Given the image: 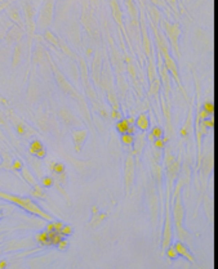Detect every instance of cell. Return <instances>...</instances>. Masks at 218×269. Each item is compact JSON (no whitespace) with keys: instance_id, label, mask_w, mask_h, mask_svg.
<instances>
[{"instance_id":"6da1fadb","label":"cell","mask_w":218,"mask_h":269,"mask_svg":"<svg viewBox=\"0 0 218 269\" xmlns=\"http://www.w3.org/2000/svg\"><path fill=\"white\" fill-rule=\"evenodd\" d=\"M146 202L150 213V220L152 227V234H154L155 242L160 241V219H161V200L159 191L156 188V183L149 175L146 179Z\"/></svg>"},{"instance_id":"7a4b0ae2","label":"cell","mask_w":218,"mask_h":269,"mask_svg":"<svg viewBox=\"0 0 218 269\" xmlns=\"http://www.w3.org/2000/svg\"><path fill=\"white\" fill-rule=\"evenodd\" d=\"M0 198L8 201V202L14 203V205L19 206L21 209H23L25 211L30 213L32 215H36V216L44 219V220H47V222H52V220H54L52 215L45 213L31 197H18V196L9 195V193H5V192H0Z\"/></svg>"},{"instance_id":"3957f363","label":"cell","mask_w":218,"mask_h":269,"mask_svg":"<svg viewBox=\"0 0 218 269\" xmlns=\"http://www.w3.org/2000/svg\"><path fill=\"white\" fill-rule=\"evenodd\" d=\"M159 29L164 32L168 41H169L171 53H174L177 57L181 56L179 53V37L182 35V30L177 22H169V19L163 17L159 22Z\"/></svg>"},{"instance_id":"277c9868","label":"cell","mask_w":218,"mask_h":269,"mask_svg":"<svg viewBox=\"0 0 218 269\" xmlns=\"http://www.w3.org/2000/svg\"><path fill=\"white\" fill-rule=\"evenodd\" d=\"M48 61H49V64H51V70H52V73L54 76V80H56L57 87L62 90L63 94L71 97V98H74V99H78L81 94L79 93L78 90H76V88L74 87V85L69 81V79L66 77V75H65L61 70L57 67V64L53 62L52 57L49 54H48Z\"/></svg>"},{"instance_id":"5b68a950","label":"cell","mask_w":218,"mask_h":269,"mask_svg":"<svg viewBox=\"0 0 218 269\" xmlns=\"http://www.w3.org/2000/svg\"><path fill=\"white\" fill-rule=\"evenodd\" d=\"M135 158L132 153H127L124 158V168H123V175H124V193L125 196L129 197L132 192L134 183H135Z\"/></svg>"},{"instance_id":"8992f818","label":"cell","mask_w":218,"mask_h":269,"mask_svg":"<svg viewBox=\"0 0 218 269\" xmlns=\"http://www.w3.org/2000/svg\"><path fill=\"white\" fill-rule=\"evenodd\" d=\"M56 2L57 0H44L39 15L36 17V29L45 31L52 25L54 18V10H56Z\"/></svg>"},{"instance_id":"52a82bcc","label":"cell","mask_w":218,"mask_h":269,"mask_svg":"<svg viewBox=\"0 0 218 269\" xmlns=\"http://www.w3.org/2000/svg\"><path fill=\"white\" fill-rule=\"evenodd\" d=\"M171 214H172L173 224L176 225V229L182 228L183 222H185V216H186V209H185V205H183L181 192L177 193V195L173 197V202L171 203Z\"/></svg>"},{"instance_id":"ba28073f","label":"cell","mask_w":218,"mask_h":269,"mask_svg":"<svg viewBox=\"0 0 218 269\" xmlns=\"http://www.w3.org/2000/svg\"><path fill=\"white\" fill-rule=\"evenodd\" d=\"M108 52H110V61L112 70L115 73H124L125 72V62H124V54L121 50L116 46L115 41L111 37H108Z\"/></svg>"},{"instance_id":"9c48e42d","label":"cell","mask_w":218,"mask_h":269,"mask_svg":"<svg viewBox=\"0 0 218 269\" xmlns=\"http://www.w3.org/2000/svg\"><path fill=\"white\" fill-rule=\"evenodd\" d=\"M92 8H89L88 5H84L83 8V14H81V25H83L84 30L88 32L89 36L92 39H97L98 36V31H97V23L96 19L93 17V13H92Z\"/></svg>"},{"instance_id":"30bf717a","label":"cell","mask_w":218,"mask_h":269,"mask_svg":"<svg viewBox=\"0 0 218 269\" xmlns=\"http://www.w3.org/2000/svg\"><path fill=\"white\" fill-rule=\"evenodd\" d=\"M102 64H103V56L100 49L96 50V56L92 61L90 70H89V79L93 81V85L96 88H100V79H101V71H102Z\"/></svg>"},{"instance_id":"8fae6325","label":"cell","mask_w":218,"mask_h":269,"mask_svg":"<svg viewBox=\"0 0 218 269\" xmlns=\"http://www.w3.org/2000/svg\"><path fill=\"white\" fill-rule=\"evenodd\" d=\"M25 17H26L25 26L27 27L29 35L32 37L36 30V12H35V7L32 5L30 0L25 2Z\"/></svg>"},{"instance_id":"7c38bea8","label":"cell","mask_w":218,"mask_h":269,"mask_svg":"<svg viewBox=\"0 0 218 269\" xmlns=\"http://www.w3.org/2000/svg\"><path fill=\"white\" fill-rule=\"evenodd\" d=\"M89 131L84 128H72L71 129V139L74 143V148L76 153H80L84 148V144L88 139Z\"/></svg>"},{"instance_id":"4fadbf2b","label":"cell","mask_w":218,"mask_h":269,"mask_svg":"<svg viewBox=\"0 0 218 269\" xmlns=\"http://www.w3.org/2000/svg\"><path fill=\"white\" fill-rule=\"evenodd\" d=\"M58 117L61 119V121L65 124L66 126H71V128H81L84 125V121L79 119L71 110L69 108H61L58 111Z\"/></svg>"},{"instance_id":"5bb4252c","label":"cell","mask_w":218,"mask_h":269,"mask_svg":"<svg viewBox=\"0 0 218 269\" xmlns=\"http://www.w3.org/2000/svg\"><path fill=\"white\" fill-rule=\"evenodd\" d=\"M146 144H147V139H146V131H139V133H135L134 135V142H133V146H132V153L135 158V162L138 164L139 161V157L143 155L145 152V148H146Z\"/></svg>"},{"instance_id":"9a60e30c","label":"cell","mask_w":218,"mask_h":269,"mask_svg":"<svg viewBox=\"0 0 218 269\" xmlns=\"http://www.w3.org/2000/svg\"><path fill=\"white\" fill-rule=\"evenodd\" d=\"M125 3V8H127V12L129 15V22L132 27L139 29V13L141 10L138 9L137 4L134 3V0H124Z\"/></svg>"},{"instance_id":"2e32d148","label":"cell","mask_w":218,"mask_h":269,"mask_svg":"<svg viewBox=\"0 0 218 269\" xmlns=\"http://www.w3.org/2000/svg\"><path fill=\"white\" fill-rule=\"evenodd\" d=\"M110 5H111L112 17H114V19H115L116 25L120 27L121 31H124V34H127V32H125V26L123 23L124 22V14H123L120 4H119V0H110Z\"/></svg>"},{"instance_id":"e0dca14e","label":"cell","mask_w":218,"mask_h":269,"mask_svg":"<svg viewBox=\"0 0 218 269\" xmlns=\"http://www.w3.org/2000/svg\"><path fill=\"white\" fill-rule=\"evenodd\" d=\"M172 245L174 246V249H176V251L178 252V256H182V257H185L186 260H188L190 263L195 264V257H194V255H192V252L190 251L187 243H185V242L177 240L176 242H173Z\"/></svg>"},{"instance_id":"ac0fdd59","label":"cell","mask_w":218,"mask_h":269,"mask_svg":"<svg viewBox=\"0 0 218 269\" xmlns=\"http://www.w3.org/2000/svg\"><path fill=\"white\" fill-rule=\"evenodd\" d=\"M134 126L137 128L139 131H149L151 128L150 112H141V114H138V116L135 117Z\"/></svg>"},{"instance_id":"d6986e66","label":"cell","mask_w":218,"mask_h":269,"mask_svg":"<svg viewBox=\"0 0 218 269\" xmlns=\"http://www.w3.org/2000/svg\"><path fill=\"white\" fill-rule=\"evenodd\" d=\"M160 111L163 112L164 115V119L167 121V125H168V129H169V135L172 137V112H171V100H168L164 98V95L160 98Z\"/></svg>"},{"instance_id":"ffe728a7","label":"cell","mask_w":218,"mask_h":269,"mask_svg":"<svg viewBox=\"0 0 218 269\" xmlns=\"http://www.w3.org/2000/svg\"><path fill=\"white\" fill-rule=\"evenodd\" d=\"M78 103H79V110H80V114H81V117H83V121L88 122L89 126H92V115H90V108H89V104L86 103V99L85 97L80 95L78 99Z\"/></svg>"},{"instance_id":"44dd1931","label":"cell","mask_w":218,"mask_h":269,"mask_svg":"<svg viewBox=\"0 0 218 269\" xmlns=\"http://www.w3.org/2000/svg\"><path fill=\"white\" fill-rule=\"evenodd\" d=\"M78 67H79L80 80H81V83H83V87H85V85L90 81V79H89V66H88V63H86L84 57L78 58Z\"/></svg>"},{"instance_id":"7402d4cb","label":"cell","mask_w":218,"mask_h":269,"mask_svg":"<svg viewBox=\"0 0 218 269\" xmlns=\"http://www.w3.org/2000/svg\"><path fill=\"white\" fill-rule=\"evenodd\" d=\"M160 90H161V83L160 79L156 77L150 83V88L147 91V97L150 99H155V102H160Z\"/></svg>"},{"instance_id":"603a6c76","label":"cell","mask_w":218,"mask_h":269,"mask_svg":"<svg viewBox=\"0 0 218 269\" xmlns=\"http://www.w3.org/2000/svg\"><path fill=\"white\" fill-rule=\"evenodd\" d=\"M7 13H8V17L10 18V21H12V22H14L17 26H19L21 29L25 27V22H23L22 14H21V10H19L17 7H10V8H8Z\"/></svg>"},{"instance_id":"cb8c5ba5","label":"cell","mask_w":218,"mask_h":269,"mask_svg":"<svg viewBox=\"0 0 218 269\" xmlns=\"http://www.w3.org/2000/svg\"><path fill=\"white\" fill-rule=\"evenodd\" d=\"M147 14H149L150 23H154L156 26H159L160 19L163 18L161 10L159 9V7H155V5H149V7H147Z\"/></svg>"},{"instance_id":"d4e9b609","label":"cell","mask_w":218,"mask_h":269,"mask_svg":"<svg viewBox=\"0 0 218 269\" xmlns=\"http://www.w3.org/2000/svg\"><path fill=\"white\" fill-rule=\"evenodd\" d=\"M21 173H22V179H23L29 186L35 187V186L39 184V180H37V179L35 178L34 174L31 173V170H30L29 168H27V166L23 165V168L21 169Z\"/></svg>"},{"instance_id":"484cf974","label":"cell","mask_w":218,"mask_h":269,"mask_svg":"<svg viewBox=\"0 0 218 269\" xmlns=\"http://www.w3.org/2000/svg\"><path fill=\"white\" fill-rule=\"evenodd\" d=\"M192 120H194V114H192V106L190 107V112L187 116V120L185 122V125L181 128V135L183 138H187L190 135V133L192 130Z\"/></svg>"},{"instance_id":"4316f807","label":"cell","mask_w":218,"mask_h":269,"mask_svg":"<svg viewBox=\"0 0 218 269\" xmlns=\"http://www.w3.org/2000/svg\"><path fill=\"white\" fill-rule=\"evenodd\" d=\"M146 63H147V80H149V83H151L152 80H155L157 77V68H156L155 58L147 60Z\"/></svg>"},{"instance_id":"83f0119b","label":"cell","mask_w":218,"mask_h":269,"mask_svg":"<svg viewBox=\"0 0 218 269\" xmlns=\"http://www.w3.org/2000/svg\"><path fill=\"white\" fill-rule=\"evenodd\" d=\"M44 58H47V50L44 49V46L37 44L36 49L34 52V63L35 64H44Z\"/></svg>"},{"instance_id":"f1b7e54d","label":"cell","mask_w":218,"mask_h":269,"mask_svg":"<svg viewBox=\"0 0 218 269\" xmlns=\"http://www.w3.org/2000/svg\"><path fill=\"white\" fill-rule=\"evenodd\" d=\"M44 40L48 43V44H51L52 46H54L56 49H58L59 48V37L54 34V32L52 30H45L44 31Z\"/></svg>"},{"instance_id":"f546056e","label":"cell","mask_w":218,"mask_h":269,"mask_svg":"<svg viewBox=\"0 0 218 269\" xmlns=\"http://www.w3.org/2000/svg\"><path fill=\"white\" fill-rule=\"evenodd\" d=\"M106 218H107V214H103V213L93 214V216H92V219L88 223V227L89 228H98L106 220Z\"/></svg>"},{"instance_id":"4dcf8cb0","label":"cell","mask_w":218,"mask_h":269,"mask_svg":"<svg viewBox=\"0 0 218 269\" xmlns=\"http://www.w3.org/2000/svg\"><path fill=\"white\" fill-rule=\"evenodd\" d=\"M84 91H85V95H86V98L89 99L90 103H93V102H96V100L100 99V98H98V94H97L96 87H94V85L92 84L90 81L84 87Z\"/></svg>"},{"instance_id":"1f68e13d","label":"cell","mask_w":218,"mask_h":269,"mask_svg":"<svg viewBox=\"0 0 218 269\" xmlns=\"http://www.w3.org/2000/svg\"><path fill=\"white\" fill-rule=\"evenodd\" d=\"M58 49L61 50L66 57L71 58V60H76V56H75V53L72 52V49L69 46V44L66 41H65L63 39H61V37H59V48H58Z\"/></svg>"},{"instance_id":"d6a6232c","label":"cell","mask_w":218,"mask_h":269,"mask_svg":"<svg viewBox=\"0 0 218 269\" xmlns=\"http://www.w3.org/2000/svg\"><path fill=\"white\" fill-rule=\"evenodd\" d=\"M31 197H34V198H41V200H47L45 189H44V188H43L40 184L32 187V189H31Z\"/></svg>"},{"instance_id":"836d02e7","label":"cell","mask_w":218,"mask_h":269,"mask_svg":"<svg viewBox=\"0 0 218 269\" xmlns=\"http://www.w3.org/2000/svg\"><path fill=\"white\" fill-rule=\"evenodd\" d=\"M129 124H128V121H127V119L125 117H123V119H120V120H118L116 121V124H115V129H116V131L120 134H124V133H128V129H129Z\"/></svg>"},{"instance_id":"e575fe53","label":"cell","mask_w":218,"mask_h":269,"mask_svg":"<svg viewBox=\"0 0 218 269\" xmlns=\"http://www.w3.org/2000/svg\"><path fill=\"white\" fill-rule=\"evenodd\" d=\"M43 147H45V146L43 144L41 141H39V139H32L30 142V146H29V153L31 156H35V153L37 151H40Z\"/></svg>"},{"instance_id":"d590c367","label":"cell","mask_w":218,"mask_h":269,"mask_svg":"<svg viewBox=\"0 0 218 269\" xmlns=\"http://www.w3.org/2000/svg\"><path fill=\"white\" fill-rule=\"evenodd\" d=\"M35 241L41 246H51L49 243V236L47 230H43V232H39L35 236Z\"/></svg>"},{"instance_id":"8d00e7d4","label":"cell","mask_w":218,"mask_h":269,"mask_svg":"<svg viewBox=\"0 0 218 269\" xmlns=\"http://www.w3.org/2000/svg\"><path fill=\"white\" fill-rule=\"evenodd\" d=\"M39 184L44 188V189H48V188H52L54 184V179L53 175H43L41 178H39Z\"/></svg>"},{"instance_id":"74e56055","label":"cell","mask_w":218,"mask_h":269,"mask_svg":"<svg viewBox=\"0 0 218 269\" xmlns=\"http://www.w3.org/2000/svg\"><path fill=\"white\" fill-rule=\"evenodd\" d=\"M120 142L123 146H125L127 148H132L133 142H134V135L133 134H129V133H124L120 135Z\"/></svg>"},{"instance_id":"f35d334b","label":"cell","mask_w":218,"mask_h":269,"mask_svg":"<svg viewBox=\"0 0 218 269\" xmlns=\"http://www.w3.org/2000/svg\"><path fill=\"white\" fill-rule=\"evenodd\" d=\"M2 157H3V164H2V168L5 169V170H12V162H13V158L8 152H2Z\"/></svg>"},{"instance_id":"ab89813d","label":"cell","mask_w":218,"mask_h":269,"mask_svg":"<svg viewBox=\"0 0 218 269\" xmlns=\"http://www.w3.org/2000/svg\"><path fill=\"white\" fill-rule=\"evenodd\" d=\"M150 134L152 137H154L155 139H157V138H163L164 137V129H163V126L161 125H151V128H150Z\"/></svg>"},{"instance_id":"60d3db41","label":"cell","mask_w":218,"mask_h":269,"mask_svg":"<svg viewBox=\"0 0 218 269\" xmlns=\"http://www.w3.org/2000/svg\"><path fill=\"white\" fill-rule=\"evenodd\" d=\"M168 141H169V138H168V137L157 138V139H155V141L151 143V146H154L155 148H157V149H161V151H163V149L165 148V146H167Z\"/></svg>"},{"instance_id":"b9f144b4","label":"cell","mask_w":218,"mask_h":269,"mask_svg":"<svg viewBox=\"0 0 218 269\" xmlns=\"http://www.w3.org/2000/svg\"><path fill=\"white\" fill-rule=\"evenodd\" d=\"M164 256H167V259L169 260V261H173V260H176V259H178V252L176 251V249H174V246L173 245H171L168 249L165 250V254H164Z\"/></svg>"},{"instance_id":"7bdbcfd3","label":"cell","mask_w":218,"mask_h":269,"mask_svg":"<svg viewBox=\"0 0 218 269\" xmlns=\"http://www.w3.org/2000/svg\"><path fill=\"white\" fill-rule=\"evenodd\" d=\"M21 60H22V50H21V46L17 45L14 49V54H13V67H17L21 63Z\"/></svg>"},{"instance_id":"ee69618b","label":"cell","mask_w":218,"mask_h":269,"mask_svg":"<svg viewBox=\"0 0 218 269\" xmlns=\"http://www.w3.org/2000/svg\"><path fill=\"white\" fill-rule=\"evenodd\" d=\"M69 246H70V242H69V240L66 237H62L61 240L57 242V245H56V247L59 251H67Z\"/></svg>"},{"instance_id":"f6af8a7d","label":"cell","mask_w":218,"mask_h":269,"mask_svg":"<svg viewBox=\"0 0 218 269\" xmlns=\"http://www.w3.org/2000/svg\"><path fill=\"white\" fill-rule=\"evenodd\" d=\"M203 110L209 116H213V114H214V104H213V102H212V100H205L203 103Z\"/></svg>"},{"instance_id":"bcb514c9","label":"cell","mask_w":218,"mask_h":269,"mask_svg":"<svg viewBox=\"0 0 218 269\" xmlns=\"http://www.w3.org/2000/svg\"><path fill=\"white\" fill-rule=\"evenodd\" d=\"M65 171H66V166H65L63 162H54L52 174H62Z\"/></svg>"},{"instance_id":"7dc6e473","label":"cell","mask_w":218,"mask_h":269,"mask_svg":"<svg viewBox=\"0 0 218 269\" xmlns=\"http://www.w3.org/2000/svg\"><path fill=\"white\" fill-rule=\"evenodd\" d=\"M61 233L63 237H70L72 233H74V227L72 225H70V224H63V227H62V229H61Z\"/></svg>"},{"instance_id":"c3c4849f","label":"cell","mask_w":218,"mask_h":269,"mask_svg":"<svg viewBox=\"0 0 218 269\" xmlns=\"http://www.w3.org/2000/svg\"><path fill=\"white\" fill-rule=\"evenodd\" d=\"M110 117L112 120H120L123 119V112L120 111V108H111L110 110Z\"/></svg>"},{"instance_id":"681fc988","label":"cell","mask_w":218,"mask_h":269,"mask_svg":"<svg viewBox=\"0 0 218 269\" xmlns=\"http://www.w3.org/2000/svg\"><path fill=\"white\" fill-rule=\"evenodd\" d=\"M167 5L176 14H178V2L177 0H165Z\"/></svg>"},{"instance_id":"f907efd6","label":"cell","mask_w":218,"mask_h":269,"mask_svg":"<svg viewBox=\"0 0 218 269\" xmlns=\"http://www.w3.org/2000/svg\"><path fill=\"white\" fill-rule=\"evenodd\" d=\"M23 168V162L19 158H14L12 162V170L14 171H21V169Z\"/></svg>"},{"instance_id":"816d5d0a","label":"cell","mask_w":218,"mask_h":269,"mask_svg":"<svg viewBox=\"0 0 218 269\" xmlns=\"http://www.w3.org/2000/svg\"><path fill=\"white\" fill-rule=\"evenodd\" d=\"M150 2L152 3V5H155V7H160V8H163V9H167V3H165V0H150Z\"/></svg>"},{"instance_id":"f5cc1de1","label":"cell","mask_w":218,"mask_h":269,"mask_svg":"<svg viewBox=\"0 0 218 269\" xmlns=\"http://www.w3.org/2000/svg\"><path fill=\"white\" fill-rule=\"evenodd\" d=\"M34 157H36V158H40V160L45 158V157H47V148H45V147H43L40 151H37V152L35 153Z\"/></svg>"},{"instance_id":"db71d44e","label":"cell","mask_w":218,"mask_h":269,"mask_svg":"<svg viewBox=\"0 0 218 269\" xmlns=\"http://www.w3.org/2000/svg\"><path fill=\"white\" fill-rule=\"evenodd\" d=\"M63 227L62 222H57V220H53V230L54 232H61V229Z\"/></svg>"},{"instance_id":"11a10c76","label":"cell","mask_w":218,"mask_h":269,"mask_svg":"<svg viewBox=\"0 0 218 269\" xmlns=\"http://www.w3.org/2000/svg\"><path fill=\"white\" fill-rule=\"evenodd\" d=\"M100 3H101V0H89V4H90L92 9H97L98 7H100Z\"/></svg>"},{"instance_id":"9f6ffc18","label":"cell","mask_w":218,"mask_h":269,"mask_svg":"<svg viewBox=\"0 0 218 269\" xmlns=\"http://www.w3.org/2000/svg\"><path fill=\"white\" fill-rule=\"evenodd\" d=\"M125 119H127V121H128L129 125H134V122H135V117H134L133 115H130V116H128V117H125Z\"/></svg>"},{"instance_id":"6f0895ef","label":"cell","mask_w":218,"mask_h":269,"mask_svg":"<svg viewBox=\"0 0 218 269\" xmlns=\"http://www.w3.org/2000/svg\"><path fill=\"white\" fill-rule=\"evenodd\" d=\"M128 133H129V134H133V135H135V133H137V128H135L134 125H130L129 129H128Z\"/></svg>"},{"instance_id":"680465c9","label":"cell","mask_w":218,"mask_h":269,"mask_svg":"<svg viewBox=\"0 0 218 269\" xmlns=\"http://www.w3.org/2000/svg\"><path fill=\"white\" fill-rule=\"evenodd\" d=\"M100 213V209H98V206H93L92 207V214H97Z\"/></svg>"},{"instance_id":"91938a15","label":"cell","mask_w":218,"mask_h":269,"mask_svg":"<svg viewBox=\"0 0 218 269\" xmlns=\"http://www.w3.org/2000/svg\"><path fill=\"white\" fill-rule=\"evenodd\" d=\"M3 206H0V218H3Z\"/></svg>"},{"instance_id":"94428289","label":"cell","mask_w":218,"mask_h":269,"mask_svg":"<svg viewBox=\"0 0 218 269\" xmlns=\"http://www.w3.org/2000/svg\"><path fill=\"white\" fill-rule=\"evenodd\" d=\"M5 265H7V263H5V261H2V263H0V268H3V267H5Z\"/></svg>"}]
</instances>
